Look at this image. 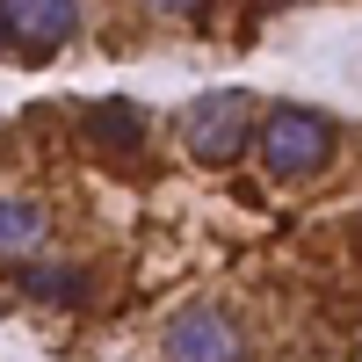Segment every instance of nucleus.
Instances as JSON below:
<instances>
[{
	"label": "nucleus",
	"mask_w": 362,
	"mask_h": 362,
	"mask_svg": "<svg viewBox=\"0 0 362 362\" xmlns=\"http://www.w3.org/2000/svg\"><path fill=\"white\" fill-rule=\"evenodd\" d=\"M87 138L102 145V153H138V138H145V116L131 109V102H95L87 109V124H80Z\"/></svg>",
	"instance_id": "423d86ee"
},
{
	"label": "nucleus",
	"mask_w": 362,
	"mask_h": 362,
	"mask_svg": "<svg viewBox=\"0 0 362 362\" xmlns=\"http://www.w3.org/2000/svg\"><path fill=\"white\" fill-rule=\"evenodd\" d=\"M0 29L22 44H66L80 29V0H0Z\"/></svg>",
	"instance_id": "20e7f679"
},
{
	"label": "nucleus",
	"mask_w": 362,
	"mask_h": 362,
	"mask_svg": "<svg viewBox=\"0 0 362 362\" xmlns=\"http://www.w3.org/2000/svg\"><path fill=\"white\" fill-rule=\"evenodd\" d=\"M167 362H247V348H239V326L225 312L196 305L167 326Z\"/></svg>",
	"instance_id": "7ed1b4c3"
},
{
	"label": "nucleus",
	"mask_w": 362,
	"mask_h": 362,
	"mask_svg": "<svg viewBox=\"0 0 362 362\" xmlns=\"http://www.w3.org/2000/svg\"><path fill=\"white\" fill-rule=\"evenodd\" d=\"M181 138H189V153H196L203 167H232V160L254 145L247 95H232V87H218V95H196L189 109H181Z\"/></svg>",
	"instance_id": "f03ea898"
},
{
	"label": "nucleus",
	"mask_w": 362,
	"mask_h": 362,
	"mask_svg": "<svg viewBox=\"0 0 362 362\" xmlns=\"http://www.w3.org/2000/svg\"><path fill=\"white\" fill-rule=\"evenodd\" d=\"M153 8H167V15H196V8H210V0H153Z\"/></svg>",
	"instance_id": "6e6552de"
},
{
	"label": "nucleus",
	"mask_w": 362,
	"mask_h": 362,
	"mask_svg": "<svg viewBox=\"0 0 362 362\" xmlns=\"http://www.w3.org/2000/svg\"><path fill=\"white\" fill-rule=\"evenodd\" d=\"M254 145H261V160H268V174H283V181H305V174H319L326 160H334V124H326L319 109H276L268 124L254 131Z\"/></svg>",
	"instance_id": "f257e3e1"
},
{
	"label": "nucleus",
	"mask_w": 362,
	"mask_h": 362,
	"mask_svg": "<svg viewBox=\"0 0 362 362\" xmlns=\"http://www.w3.org/2000/svg\"><path fill=\"white\" fill-rule=\"evenodd\" d=\"M29 297H87L73 268H29Z\"/></svg>",
	"instance_id": "0eeeda50"
},
{
	"label": "nucleus",
	"mask_w": 362,
	"mask_h": 362,
	"mask_svg": "<svg viewBox=\"0 0 362 362\" xmlns=\"http://www.w3.org/2000/svg\"><path fill=\"white\" fill-rule=\"evenodd\" d=\"M51 232V210L29 196H0V261H22L37 239Z\"/></svg>",
	"instance_id": "39448f33"
}]
</instances>
